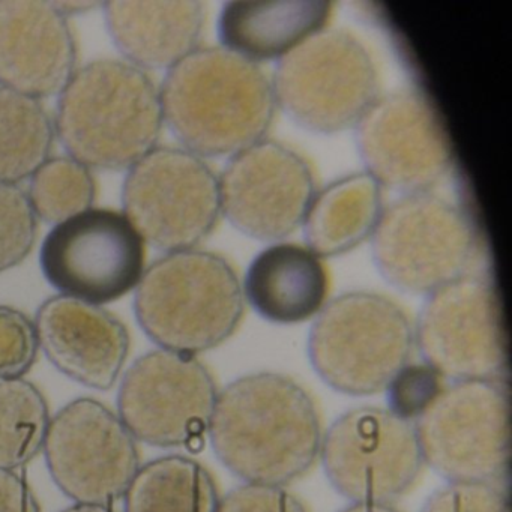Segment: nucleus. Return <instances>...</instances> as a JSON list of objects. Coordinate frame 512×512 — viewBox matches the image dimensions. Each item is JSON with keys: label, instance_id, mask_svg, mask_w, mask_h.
Instances as JSON below:
<instances>
[{"label": "nucleus", "instance_id": "obj_1", "mask_svg": "<svg viewBox=\"0 0 512 512\" xmlns=\"http://www.w3.org/2000/svg\"><path fill=\"white\" fill-rule=\"evenodd\" d=\"M322 418L292 377L254 373L218 392L208 436L218 460L245 484L286 487L307 475L323 442Z\"/></svg>", "mask_w": 512, "mask_h": 512}, {"label": "nucleus", "instance_id": "obj_2", "mask_svg": "<svg viewBox=\"0 0 512 512\" xmlns=\"http://www.w3.org/2000/svg\"><path fill=\"white\" fill-rule=\"evenodd\" d=\"M160 98L164 124L200 158L262 142L277 110L268 74L224 47H199L167 70Z\"/></svg>", "mask_w": 512, "mask_h": 512}, {"label": "nucleus", "instance_id": "obj_3", "mask_svg": "<svg viewBox=\"0 0 512 512\" xmlns=\"http://www.w3.org/2000/svg\"><path fill=\"white\" fill-rule=\"evenodd\" d=\"M56 139L91 170L121 172L154 151L163 131L160 88L124 59L77 68L58 95Z\"/></svg>", "mask_w": 512, "mask_h": 512}, {"label": "nucleus", "instance_id": "obj_4", "mask_svg": "<svg viewBox=\"0 0 512 512\" xmlns=\"http://www.w3.org/2000/svg\"><path fill=\"white\" fill-rule=\"evenodd\" d=\"M245 310L233 266L211 251L166 253L145 269L134 313L160 349L199 355L229 340Z\"/></svg>", "mask_w": 512, "mask_h": 512}, {"label": "nucleus", "instance_id": "obj_5", "mask_svg": "<svg viewBox=\"0 0 512 512\" xmlns=\"http://www.w3.org/2000/svg\"><path fill=\"white\" fill-rule=\"evenodd\" d=\"M382 277L401 292L430 295L487 272V244L472 215L433 191L403 194L385 206L371 236Z\"/></svg>", "mask_w": 512, "mask_h": 512}, {"label": "nucleus", "instance_id": "obj_6", "mask_svg": "<svg viewBox=\"0 0 512 512\" xmlns=\"http://www.w3.org/2000/svg\"><path fill=\"white\" fill-rule=\"evenodd\" d=\"M415 349V326L406 311L373 292L329 301L308 337V356L323 382L355 397L385 391Z\"/></svg>", "mask_w": 512, "mask_h": 512}, {"label": "nucleus", "instance_id": "obj_7", "mask_svg": "<svg viewBox=\"0 0 512 512\" xmlns=\"http://www.w3.org/2000/svg\"><path fill=\"white\" fill-rule=\"evenodd\" d=\"M277 107L305 130L334 134L356 127L379 98V73L364 44L322 29L277 62Z\"/></svg>", "mask_w": 512, "mask_h": 512}, {"label": "nucleus", "instance_id": "obj_8", "mask_svg": "<svg viewBox=\"0 0 512 512\" xmlns=\"http://www.w3.org/2000/svg\"><path fill=\"white\" fill-rule=\"evenodd\" d=\"M424 463L448 482L505 485L511 470L508 380L446 386L415 422Z\"/></svg>", "mask_w": 512, "mask_h": 512}, {"label": "nucleus", "instance_id": "obj_9", "mask_svg": "<svg viewBox=\"0 0 512 512\" xmlns=\"http://www.w3.org/2000/svg\"><path fill=\"white\" fill-rule=\"evenodd\" d=\"M122 205L145 244L164 253L193 250L220 220L218 176L187 149L157 146L127 170Z\"/></svg>", "mask_w": 512, "mask_h": 512}, {"label": "nucleus", "instance_id": "obj_10", "mask_svg": "<svg viewBox=\"0 0 512 512\" xmlns=\"http://www.w3.org/2000/svg\"><path fill=\"white\" fill-rule=\"evenodd\" d=\"M416 349L446 380H508V338L493 278L469 275L428 295Z\"/></svg>", "mask_w": 512, "mask_h": 512}, {"label": "nucleus", "instance_id": "obj_11", "mask_svg": "<svg viewBox=\"0 0 512 512\" xmlns=\"http://www.w3.org/2000/svg\"><path fill=\"white\" fill-rule=\"evenodd\" d=\"M40 265L61 295L101 307L139 286L146 244L124 212L91 208L53 226Z\"/></svg>", "mask_w": 512, "mask_h": 512}, {"label": "nucleus", "instance_id": "obj_12", "mask_svg": "<svg viewBox=\"0 0 512 512\" xmlns=\"http://www.w3.org/2000/svg\"><path fill=\"white\" fill-rule=\"evenodd\" d=\"M320 460L332 487L352 503L400 499L425 466L415 425L376 406L341 415L323 434Z\"/></svg>", "mask_w": 512, "mask_h": 512}, {"label": "nucleus", "instance_id": "obj_13", "mask_svg": "<svg viewBox=\"0 0 512 512\" xmlns=\"http://www.w3.org/2000/svg\"><path fill=\"white\" fill-rule=\"evenodd\" d=\"M218 392L211 371L196 356L152 350L125 373L118 415L140 442L188 448L208 434Z\"/></svg>", "mask_w": 512, "mask_h": 512}, {"label": "nucleus", "instance_id": "obj_14", "mask_svg": "<svg viewBox=\"0 0 512 512\" xmlns=\"http://www.w3.org/2000/svg\"><path fill=\"white\" fill-rule=\"evenodd\" d=\"M43 451L53 481L76 503L112 506L140 469L136 437L94 398H77L50 419Z\"/></svg>", "mask_w": 512, "mask_h": 512}, {"label": "nucleus", "instance_id": "obj_15", "mask_svg": "<svg viewBox=\"0 0 512 512\" xmlns=\"http://www.w3.org/2000/svg\"><path fill=\"white\" fill-rule=\"evenodd\" d=\"M356 145L368 175L403 194L431 191L454 163L445 121L418 89L377 98L356 125Z\"/></svg>", "mask_w": 512, "mask_h": 512}, {"label": "nucleus", "instance_id": "obj_16", "mask_svg": "<svg viewBox=\"0 0 512 512\" xmlns=\"http://www.w3.org/2000/svg\"><path fill=\"white\" fill-rule=\"evenodd\" d=\"M218 185L221 214L239 232L266 242L296 232L316 194L307 161L274 140L230 157Z\"/></svg>", "mask_w": 512, "mask_h": 512}, {"label": "nucleus", "instance_id": "obj_17", "mask_svg": "<svg viewBox=\"0 0 512 512\" xmlns=\"http://www.w3.org/2000/svg\"><path fill=\"white\" fill-rule=\"evenodd\" d=\"M76 71L73 28L53 2L0 0V86L44 100Z\"/></svg>", "mask_w": 512, "mask_h": 512}, {"label": "nucleus", "instance_id": "obj_18", "mask_svg": "<svg viewBox=\"0 0 512 512\" xmlns=\"http://www.w3.org/2000/svg\"><path fill=\"white\" fill-rule=\"evenodd\" d=\"M34 323L40 349L65 376L100 391L118 382L131 346L118 317L100 305L58 295L41 305Z\"/></svg>", "mask_w": 512, "mask_h": 512}, {"label": "nucleus", "instance_id": "obj_19", "mask_svg": "<svg viewBox=\"0 0 512 512\" xmlns=\"http://www.w3.org/2000/svg\"><path fill=\"white\" fill-rule=\"evenodd\" d=\"M107 31L124 61L142 70H170L199 49L206 22L202 2L112 0L103 5Z\"/></svg>", "mask_w": 512, "mask_h": 512}, {"label": "nucleus", "instance_id": "obj_20", "mask_svg": "<svg viewBox=\"0 0 512 512\" xmlns=\"http://www.w3.org/2000/svg\"><path fill=\"white\" fill-rule=\"evenodd\" d=\"M242 289L263 319L295 325L313 319L328 304V269L307 245L280 242L257 254Z\"/></svg>", "mask_w": 512, "mask_h": 512}, {"label": "nucleus", "instance_id": "obj_21", "mask_svg": "<svg viewBox=\"0 0 512 512\" xmlns=\"http://www.w3.org/2000/svg\"><path fill=\"white\" fill-rule=\"evenodd\" d=\"M329 2L238 0L227 2L218 19L221 47L248 61H280L311 35L325 29Z\"/></svg>", "mask_w": 512, "mask_h": 512}, {"label": "nucleus", "instance_id": "obj_22", "mask_svg": "<svg viewBox=\"0 0 512 512\" xmlns=\"http://www.w3.org/2000/svg\"><path fill=\"white\" fill-rule=\"evenodd\" d=\"M382 190L365 172L337 179L314 194L302 223L307 247L323 259L371 238L385 209Z\"/></svg>", "mask_w": 512, "mask_h": 512}, {"label": "nucleus", "instance_id": "obj_23", "mask_svg": "<svg viewBox=\"0 0 512 512\" xmlns=\"http://www.w3.org/2000/svg\"><path fill=\"white\" fill-rule=\"evenodd\" d=\"M214 476L184 455H167L140 466L124 494L125 512H217Z\"/></svg>", "mask_w": 512, "mask_h": 512}, {"label": "nucleus", "instance_id": "obj_24", "mask_svg": "<svg viewBox=\"0 0 512 512\" xmlns=\"http://www.w3.org/2000/svg\"><path fill=\"white\" fill-rule=\"evenodd\" d=\"M55 125L37 98L0 86V181L20 184L46 163Z\"/></svg>", "mask_w": 512, "mask_h": 512}, {"label": "nucleus", "instance_id": "obj_25", "mask_svg": "<svg viewBox=\"0 0 512 512\" xmlns=\"http://www.w3.org/2000/svg\"><path fill=\"white\" fill-rule=\"evenodd\" d=\"M43 392L23 377L0 380V469L16 470L43 451L50 425Z\"/></svg>", "mask_w": 512, "mask_h": 512}, {"label": "nucleus", "instance_id": "obj_26", "mask_svg": "<svg viewBox=\"0 0 512 512\" xmlns=\"http://www.w3.org/2000/svg\"><path fill=\"white\" fill-rule=\"evenodd\" d=\"M26 193L38 220L55 226L92 208L97 182L92 170L74 158L50 157L29 179Z\"/></svg>", "mask_w": 512, "mask_h": 512}, {"label": "nucleus", "instance_id": "obj_27", "mask_svg": "<svg viewBox=\"0 0 512 512\" xmlns=\"http://www.w3.org/2000/svg\"><path fill=\"white\" fill-rule=\"evenodd\" d=\"M38 217L19 184L0 181V274L16 268L34 250Z\"/></svg>", "mask_w": 512, "mask_h": 512}, {"label": "nucleus", "instance_id": "obj_28", "mask_svg": "<svg viewBox=\"0 0 512 512\" xmlns=\"http://www.w3.org/2000/svg\"><path fill=\"white\" fill-rule=\"evenodd\" d=\"M448 380L427 362H409L386 386L389 412L415 424L440 397Z\"/></svg>", "mask_w": 512, "mask_h": 512}, {"label": "nucleus", "instance_id": "obj_29", "mask_svg": "<svg viewBox=\"0 0 512 512\" xmlns=\"http://www.w3.org/2000/svg\"><path fill=\"white\" fill-rule=\"evenodd\" d=\"M38 352L35 323L17 308L0 305V380L25 376Z\"/></svg>", "mask_w": 512, "mask_h": 512}, {"label": "nucleus", "instance_id": "obj_30", "mask_svg": "<svg viewBox=\"0 0 512 512\" xmlns=\"http://www.w3.org/2000/svg\"><path fill=\"white\" fill-rule=\"evenodd\" d=\"M421 512H511V500L502 484L449 482L431 494Z\"/></svg>", "mask_w": 512, "mask_h": 512}, {"label": "nucleus", "instance_id": "obj_31", "mask_svg": "<svg viewBox=\"0 0 512 512\" xmlns=\"http://www.w3.org/2000/svg\"><path fill=\"white\" fill-rule=\"evenodd\" d=\"M217 512H310L286 487L244 484L221 497Z\"/></svg>", "mask_w": 512, "mask_h": 512}, {"label": "nucleus", "instance_id": "obj_32", "mask_svg": "<svg viewBox=\"0 0 512 512\" xmlns=\"http://www.w3.org/2000/svg\"><path fill=\"white\" fill-rule=\"evenodd\" d=\"M0 512H41L28 482L14 470L0 469Z\"/></svg>", "mask_w": 512, "mask_h": 512}, {"label": "nucleus", "instance_id": "obj_33", "mask_svg": "<svg viewBox=\"0 0 512 512\" xmlns=\"http://www.w3.org/2000/svg\"><path fill=\"white\" fill-rule=\"evenodd\" d=\"M340 512H401L392 503L353 502Z\"/></svg>", "mask_w": 512, "mask_h": 512}, {"label": "nucleus", "instance_id": "obj_34", "mask_svg": "<svg viewBox=\"0 0 512 512\" xmlns=\"http://www.w3.org/2000/svg\"><path fill=\"white\" fill-rule=\"evenodd\" d=\"M55 7L64 14L65 17L70 19L73 14L86 13V11L92 10L94 7H98V4H86V2H58Z\"/></svg>", "mask_w": 512, "mask_h": 512}, {"label": "nucleus", "instance_id": "obj_35", "mask_svg": "<svg viewBox=\"0 0 512 512\" xmlns=\"http://www.w3.org/2000/svg\"><path fill=\"white\" fill-rule=\"evenodd\" d=\"M62 512H116L112 506L107 505H88V503H76L71 508Z\"/></svg>", "mask_w": 512, "mask_h": 512}]
</instances>
